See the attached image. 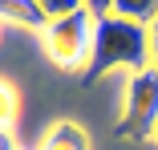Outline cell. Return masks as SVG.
<instances>
[{"label":"cell","mask_w":158,"mask_h":150,"mask_svg":"<svg viewBox=\"0 0 158 150\" xmlns=\"http://www.w3.org/2000/svg\"><path fill=\"white\" fill-rule=\"evenodd\" d=\"M41 150H89V134L69 122V118H61V122H53L41 138Z\"/></svg>","instance_id":"5b68a950"},{"label":"cell","mask_w":158,"mask_h":150,"mask_svg":"<svg viewBox=\"0 0 158 150\" xmlns=\"http://www.w3.org/2000/svg\"><path fill=\"white\" fill-rule=\"evenodd\" d=\"M158 130V69H142L130 73L126 81V102H122V118H118V138L130 142H146Z\"/></svg>","instance_id":"3957f363"},{"label":"cell","mask_w":158,"mask_h":150,"mask_svg":"<svg viewBox=\"0 0 158 150\" xmlns=\"http://www.w3.org/2000/svg\"><path fill=\"white\" fill-rule=\"evenodd\" d=\"M114 16L126 20H138V24H154L158 20V0H114Z\"/></svg>","instance_id":"8992f818"},{"label":"cell","mask_w":158,"mask_h":150,"mask_svg":"<svg viewBox=\"0 0 158 150\" xmlns=\"http://www.w3.org/2000/svg\"><path fill=\"white\" fill-rule=\"evenodd\" d=\"M0 24H16L28 33H45V16L37 8V0H0Z\"/></svg>","instance_id":"277c9868"},{"label":"cell","mask_w":158,"mask_h":150,"mask_svg":"<svg viewBox=\"0 0 158 150\" xmlns=\"http://www.w3.org/2000/svg\"><path fill=\"white\" fill-rule=\"evenodd\" d=\"M154 142H158V130H154Z\"/></svg>","instance_id":"7c38bea8"},{"label":"cell","mask_w":158,"mask_h":150,"mask_svg":"<svg viewBox=\"0 0 158 150\" xmlns=\"http://www.w3.org/2000/svg\"><path fill=\"white\" fill-rule=\"evenodd\" d=\"M37 8H41V16L53 24V20H65V16L81 12V8H85V0H37Z\"/></svg>","instance_id":"ba28073f"},{"label":"cell","mask_w":158,"mask_h":150,"mask_svg":"<svg viewBox=\"0 0 158 150\" xmlns=\"http://www.w3.org/2000/svg\"><path fill=\"white\" fill-rule=\"evenodd\" d=\"M93 24H98V16L89 8H81V12L65 16V20L45 24V33H41L45 57L57 69H65V73H85L89 53H93Z\"/></svg>","instance_id":"7a4b0ae2"},{"label":"cell","mask_w":158,"mask_h":150,"mask_svg":"<svg viewBox=\"0 0 158 150\" xmlns=\"http://www.w3.org/2000/svg\"><path fill=\"white\" fill-rule=\"evenodd\" d=\"M150 28L138 20H126V16H98L93 24V53H89V65L81 73V81H98L114 69H130L142 73L150 69Z\"/></svg>","instance_id":"6da1fadb"},{"label":"cell","mask_w":158,"mask_h":150,"mask_svg":"<svg viewBox=\"0 0 158 150\" xmlns=\"http://www.w3.org/2000/svg\"><path fill=\"white\" fill-rule=\"evenodd\" d=\"M0 33H4V24H0Z\"/></svg>","instance_id":"4fadbf2b"},{"label":"cell","mask_w":158,"mask_h":150,"mask_svg":"<svg viewBox=\"0 0 158 150\" xmlns=\"http://www.w3.org/2000/svg\"><path fill=\"white\" fill-rule=\"evenodd\" d=\"M16 118H20V94L8 77H0V130H12Z\"/></svg>","instance_id":"52a82bcc"},{"label":"cell","mask_w":158,"mask_h":150,"mask_svg":"<svg viewBox=\"0 0 158 150\" xmlns=\"http://www.w3.org/2000/svg\"><path fill=\"white\" fill-rule=\"evenodd\" d=\"M0 150H16V138H12V130H0Z\"/></svg>","instance_id":"8fae6325"},{"label":"cell","mask_w":158,"mask_h":150,"mask_svg":"<svg viewBox=\"0 0 158 150\" xmlns=\"http://www.w3.org/2000/svg\"><path fill=\"white\" fill-rule=\"evenodd\" d=\"M85 8H89L93 16H110V12H114V0H85Z\"/></svg>","instance_id":"9c48e42d"},{"label":"cell","mask_w":158,"mask_h":150,"mask_svg":"<svg viewBox=\"0 0 158 150\" xmlns=\"http://www.w3.org/2000/svg\"><path fill=\"white\" fill-rule=\"evenodd\" d=\"M150 61H154V69H158V20L150 24Z\"/></svg>","instance_id":"30bf717a"}]
</instances>
